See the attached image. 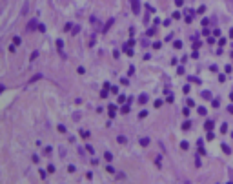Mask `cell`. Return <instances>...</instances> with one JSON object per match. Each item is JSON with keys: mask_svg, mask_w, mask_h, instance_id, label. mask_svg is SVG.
Listing matches in <instances>:
<instances>
[{"mask_svg": "<svg viewBox=\"0 0 233 184\" xmlns=\"http://www.w3.org/2000/svg\"><path fill=\"white\" fill-rule=\"evenodd\" d=\"M131 9H133L135 15H137V13H140V2H139V0H131Z\"/></svg>", "mask_w": 233, "mask_h": 184, "instance_id": "obj_1", "label": "cell"}, {"mask_svg": "<svg viewBox=\"0 0 233 184\" xmlns=\"http://www.w3.org/2000/svg\"><path fill=\"white\" fill-rule=\"evenodd\" d=\"M107 111H109V117L113 119L115 115H116V106H115V104H109V106H107Z\"/></svg>", "mask_w": 233, "mask_h": 184, "instance_id": "obj_2", "label": "cell"}, {"mask_svg": "<svg viewBox=\"0 0 233 184\" xmlns=\"http://www.w3.org/2000/svg\"><path fill=\"white\" fill-rule=\"evenodd\" d=\"M33 29H38L37 20H29V24H27V31H33Z\"/></svg>", "mask_w": 233, "mask_h": 184, "instance_id": "obj_3", "label": "cell"}, {"mask_svg": "<svg viewBox=\"0 0 233 184\" xmlns=\"http://www.w3.org/2000/svg\"><path fill=\"white\" fill-rule=\"evenodd\" d=\"M42 77H44V75H42V73H37V75H33V77L29 78V84H35V82H37V80H40V78H42Z\"/></svg>", "mask_w": 233, "mask_h": 184, "instance_id": "obj_4", "label": "cell"}, {"mask_svg": "<svg viewBox=\"0 0 233 184\" xmlns=\"http://www.w3.org/2000/svg\"><path fill=\"white\" fill-rule=\"evenodd\" d=\"M148 99H149L148 95H146V93H142L140 97H139V104H146V102H148Z\"/></svg>", "mask_w": 233, "mask_h": 184, "instance_id": "obj_5", "label": "cell"}, {"mask_svg": "<svg viewBox=\"0 0 233 184\" xmlns=\"http://www.w3.org/2000/svg\"><path fill=\"white\" fill-rule=\"evenodd\" d=\"M204 129L211 131V129H213V120H206V124H204Z\"/></svg>", "mask_w": 233, "mask_h": 184, "instance_id": "obj_6", "label": "cell"}, {"mask_svg": "<svg viewBox=\"0 0 233 184\" xmlns=\"http://www.w3.org/2000/svg\"><path fill=\"white\" fill-rule=\"evenodd\" d=\"M116 142H119V144H126L128 139L124 137V135H119V137H116Z\"/></svg>", "mask_w": 233, "mask_h": 184, "instance_id": "obj_7", "label": "cell"}, {"mask_svg": "<svg viewBox=\"0 0 233 184\" xmlns=\"http://www.w3.org/2000/svg\"><path fill=\"white\" fill-rule=\"evenodd\" d=\"M129 104H131V102H129ZM129 104L122 106V108H120V113H124V115H126V113H129V110H131V108H129Z\"/></svg>", "mask_w": 233, "mask_h": 184, "instance_id": "obj_8", "label": "cell"}, {"mask_svg": "<svg viewBox=\"0 0 233 184\" xmlns=\"http://www.w3.org/2000/svg\"><path fill=\"white\" fill-rule=\"evenodd\" d=\"M222 151H224L226 155H230V153H231V148H230L228 144H222Z\"/></svg>", "mask_w": 233, "mask_h": 184, "instance_id": "obj_9", "label": "cell"}, {"mask_svg": "<svg viewBox=\"0 0 233 184\" xmlns=\"http://www.w3.org/2000/svg\"><path fill=\"white\" fill-rule=\"evenodd\" d=\"M139 142H140V146H148V144H149V139H148V137H142Z\"/></svg>", "mask_w": 233, "mask_h": 184, "instance_id": "obj_10", "label": "cell"}, {"mask_svg": "<svg viewBox=\"0 0 233 184\" xmlns=\"http://www.w3.org/2000/svg\"><path fill=\"white\" fill-rule=\"evenodd\" d=\"M197 111H198V115H206V113H208L204 106H198V108H197Z\"/></svg>", "mask_w": 233, "mask_h": 184, "instance_id": "obj_11", "label": "cell"}, {"mask_svg": "<svg viewBox=\"0 0 233 184\" xmlns=\"http://www.w3.org/2000/svg\"><path fill=\"white\" fill-rule=\"evenodd\" d=\"M80 137H82V139H87V137H89V131H86V129H80Z\"/></svg>", "mask_w": 233, "mask_h": 184, "instance_id": "obj_12", "label": "cell"}, {"mask_svg": "<svg viewBox=\"0 0 233 184\" xmlns=\"http://www.w3.org/2000/svg\"><path fill=\"white\" fill-rule=\"evenodd\" d=\"M104 159H106L107 162H111V160H113V155L109 153V151H106V153H104Z\"/></svg>", "mask_w": 233, "mask_h": 184, "instance_id": "obj_13", "label": "cell"}, {"mask_svg": "<svg viewBox=\"0 0 233 184\" xmlns=\"http://www.w3.org/2000/svg\"><path fill=\"white\" fill-rule=\"evenodd\" d=\"M111 24H113V18H109V20H107V24L104 26V29H102V31H107L109 28H111Z\"/></svg>", "mask_w": 233, "mask_h": 184, "instance_id": "obj_14", "label": "cell"}, {"mask_svg": "<svg viewBox=\"0 0 233 184\" xmlns=\"http://www.w3.org/2000/svg\"><path fill=\"white\" fill-rule=\"evenodd\" d=\"M189 128H191V122H189V120H186V122H184V124H182V129H186V131H188Z\"/></svg>", "mask_w": 233, "mask_h": 184, "instance_id": "obj_15", "label": "cell"}, {"mask_svg": "<svg viewBox=\"0 0 233 184\" xmlns=\"http://www.w3.org/2000/svg\"><path fill=\"white\" fill-rule=\"evenodd\" d=\"M200 95H202V99H211V93L209 91H202Z\"/></svg>", "mask_w": 233, "mask_h": 184, "instance_id": "obj_16", "label": "cell"}, {"mask_svg": "<svg viewBox=\"0 0 233 184\" xmlns=\"http://www.w3.org/2000/svg\"><path fill=\"white\" fill-rule=\"evenodd\" d=\"M180 148H182V149H188V148H189L188 140H182V142H180Z\"/></svg>", "mask_w": 233, "mask_h": 184, "instance_id": "obj_17", "label": "cell"}, {"mask_svg": "<svg viewBox=\"0 0 233 184\" xmlns=\"http://www.w3.org/2000/svg\"><path fill=\"white\" fill-rule=\"evenodd\" d=\"M211 106H213V108H218V106H221V102H218L217 99H213V100H211Z\"/></svg>", "mask_w": 233, "mask_h": 184, "instance_id": "obj_18", "label": "cell"}, {"mask_svg": "<svg viewBox=\"0 0 233 184\" xmlns=\"http://www.w3.org/2000/svg\"><path fill=\"white\" fill-rule=\"evenodd\" d=\"M57 47L62 51V47H64V42H62V40H57Z\"/></svg>", "mask_w": 233, "mask_h": 184, "instance_id": "obj_19", "label": "cell"}, {"mask_svg": "<svg viewBox=\"0 0 233 184\" xmlns=\"http://www.w3.org/2000/svg\"><path fill=\"white\" fill-rule=\"evenodd\" d=\"M58 131L60 133H66V126L64 124H58Z\"/></svg>", "mask_w": 233, "mask_h": 184, "instance_id": "obj_20", "label": "cell"}, {"mask_svg": "<svg viewBox=\"0 0 233 184\" xmlns=\"http://www.w3.org/2000/svg\"><path fill=\"white\" fill-rule=\"evenodd\" d=\"M146 115H148V111H146V110H142V111L139 113V119H144V117H146Z\"/></svg>", "mask_w": 233, "mask_h": 184, "instance_id": "obj_21", "label": "cell"}, {"mask_svg": "<svg viewBox=\"0 0 233 184\" xmlns=\"http://www.w3.org/2000/svg\"><path fill=\"white\" fill-rule=\"evenodd\" d=\"M47 173H49L47 169H46V172H44V169H40V177H42V179H46V175H47Z\"/></svg>", "mask_w": 233, "mask_h": 184, "instance_id": "obj_22", "label": "cell"}, {"mask_svg": "<svg viewBox=\"0 0 233 184\" xmlns=\"http://www.w3.org/2000/svg\"><path fill=\"white\" fill-rule=\"evenodd\" d=\"M20 42H22V40H20V37H15V38H13V44H17V46H18Z\"/></svg>", "mask_w": 233, "mask_h": 184, "instance_id": "obj_23", "label": "cell"}, {"mask_svg": "<svg viewBox=\"0 0 233 184\" xmlns=\"http://www.w3.org/2000/svg\"><path fill=\"white\" fill-rule=\"evenodd\" d=\"M116 100H119L120 104H122V102H126V97H124V95H119V99H116Z\"/></svg>", "mask_w": 233, "mask_h": 184, "instance_id": "obj_24", "label": "cell"}, {"mask_svg": "<svg viewBox=\"0 0 233 184\" xmlns=\"http://www.w3.org/2000/svg\"><path fill=\"white\" fill-rule=\"evenodd\" d=\"M221 131H222V133L228 131V124H222V126H221Z\"/></svg>", "mask_w": 233, "mask_h": 184, "instance_id": "obj_25", "label": "cell"}, {"mask_svg": "<svg viewBox=\"0 0 233 184\" xmlns=\"http://www.w3.org/2000/svg\"><path fill=\"white\" fill-rule=\"evenodd\" d=\"M47 172H49V173H55V166L49 164V166H47Z\"/></svg>", "mask_w": 233, "mask_h": 184, "instance_id": "obj_26", "label": "cell"}, {"mask_svg": "<svg viewBox=\"0 0 233 184\" xmlns=\"http://www.w3.org/2000/svg\"><path fill=\"white\" fill-rule=\"evenodd\" d=\"M189 82H197V84H198V82H200V80H198L197 77H189Z\"/></svg>", "mask_w": 233, "mask_h": 184, "instance_id": "obj_27", "label": "cell"}, {"mask_svg": "<svg viewBox=\"0 0 233 184\" xmlns=\"http://www.w3.org/2000/svg\"><path fill=\"white\" fill-rule=\"evenodd\" d=\"M175 47H177V49H180V47H182V42H180V40H177V42H175Z\"/></svg>", "mask_w": 233, "mask_h": 184, "instance_id": "obj_28", "label": "cell"}, {"mask_svg": "<svg viewBox=\"0 0 233 184\" xmlns=\"http://www.w3.org/2000/svg\"><path fill=\"white\" fill-rule=\"evenodd\" d=\"M37 57H38V51H33V53H31V60H35Z\"/></svg>", "mask_w": 233, "mask_h": 184, "instance_id": "obj_29", "label": "cell"}, {"mask_svg": "<svg viewBox=\"0 0 233 184\" xmlns=\"http://www.w3.org/2000/svg\"><path fill=\"white\" fill-rule=\"evenodd\" d=\"M100 97H102V99H106V97H107V90H106V87H104V91L100 93Z\"/></svg>", "mask_w": 233, "mask_h": 184, "instance_id": "obj_30", "label": "cell"}, {"mask_svg": "<svg viewBox=\"0 0 233 184\" xmlns=\"http://www.w3.org/2000/svg\"><path fill=\"white\" fill-rule=\"evenodd\" d=\"M106 172H107V173H115V169H113V166H107Z\"/></svg>", "mask_w": 233, "mask_h": 184, "instance_id": "obj_31", "label": "cell"}, {"mask_svg": "<svg viewBox=\"0 0 233 184\" xmlns=\"http://www.w3.org/2000/svg\"><path fill=\"white\" fill-rule=\"evenodd\" d=\"M204 11H206V8H204V6H200V8H198V11H197V13H200V15H204Z\"/></svg>", "mask_w": 233, "mask_h": 184, "instance_id": "obj_32", "label": "cell"}, {"mask_svg": "<svg viewBox=\"0 0 233 184\" xmlns=\"http://www.w3.org/2000/svg\"><path fill=\"white\" fill-rule=\"evenodd\" d=\"M151 35H155V28H151V29H148V37H151Z\"/></svg>", "mask_w": 233, "mask_h": 184, "instance_id": "obj_33", "label": "cell"}, {"mask_svg": "<svg viewBox=\"0 0 233 184\" xmlns=\"http://www.w3.org/2000/svg\"><path fill=\"white\" fill-rule=\"evenodd\" d=\"M86 149H87L89 153H93V151H95V149H93V146H89V144H86Z\"/></svg>", "mask_w": 233, "mask_h": 184, "instance_id": "obj_34", "label": "cell"}, {"mask_svg": "<svg viewBox=\"0 0 233 184\" xmlns=\"http://www.w3.org/2000/svg\"><path fill=\"white\" fill-rule=\"evenodd\" d=\"M78 31H80V28H78V26H75V28H73V35H77Z\"/></svg>", "mask_w": 233, "mask_h": 184, "instance_id": "obj_35", "label": "cell"}, {"mask_svg": "<svg viewBox=\"0 0 233 184\" xmlns=\"http://www.w3.org/2000/svg\"><path fill=\"white\" fill-rule=\"evenodd\" d=\"M109 90H111L113 93H119V87H116V86H111V87H109Z\"/></svg>", "mask_w": 233, "mask_h": 184, "instance_id": "obj_36", "label": "cell"}, {"mask_svg": "<svg viewBox=\"0 0 233 184\" xmlns=\"http://www.w3.org/2000/svg\"><path fill=\"white\" fill-rule=\"evenodd\" d=\"M38 31H46V26L44 24H38Z\"/></svg>", "mask_w": 233, "mask_h": 184, "instance_id": "obj_37", "label": "cell"}, {"mask_svg": "<svg viewBox=\"0 0 233 184\" xmlns=\"http://www.w3.org/2000/svg\"><path fill=\"white\" fill-rule=\"evenodd\" d=\"M15 47H17V44H11V46H9V51H11V53H15Z\"/></svg>", "mask_w": 233, "mask_h": 184, "instance_id": "obj_38", "label": "cell"}, {"mask_svg": "<svg viewBox=\"0 0 233 184\" xmlns=\"http://www.w3.org/2000/svg\"><path fill=\"white\" fill-rule=\"evenodd\" d=\"M162 106V100H155V108H160Z\"/></svg>", "mask_w": 233, "mask_h": 184, "instance_id": "obj_39", "label": "cell"}, {"mask_svg": "<svg viewBox=\"0 0 233 184\" xmlns=\"http://www.w3.org/2000/svg\"><path fill=\"white\" fill-rule=\"evenodd\" d=\"M188 106H189V108H193V106H195V102L191 100V99H188Z\"/></svg>", "mask_w": 233, "mask_h": 184, "instance_id": "obj_40", "label": "cell"}, {"mask_svg": "<svg viewBox=\"0 0 233 184\" xmlns=\"http://www.w3.org/2000/svg\"><path fill=\"white\" fill-rule=\"evenodd\" d=\"M175 4H177V6H182V4H184V0H175Z\"/></svg>", "mask_w": 233, "mask_h": 184, "instance_id": "obj_41", "label": "cell"}, {"mask_svg": "<svg viewBox=\"0 0 233 184\" xmlns=\"http://www.w3.org/2000/svg\"><path fill=\"white\" fill-rule=\"evenodd\" d=\"M228 113H231V115H233V106H228Z\"/></svg>", "mask_w": 233, "mask_h": 184, "instance_id": "obj_42", "label": "cell"}, {"mask_svg": "<svg viewBox=\"0 0 233 184\" xmlns=\"http://www.w3.org/2000/svg\"><path fill=\"white\" fill-rule=\"evenodd\" d=\"M230 99H231V100H233V91H231V95H230Z\"/></svg>", "mask_w": 233, "mask_h": 184, "instance_id": "obj_43", "label": "cell"}, {"mask_svg": "<svg viewBox=\"0 0 233 184\" xmlns=\"http://www.w3.org/2000/svg\"><path fill=\"white\" fill-rule=\"evenodd\" d=\"M231 57H233V51H231Z\"/></svg>", "mask_w": 233, "mask_h": 184, "instance_id": "obj_44", "label": "cell"}]
</instances>
